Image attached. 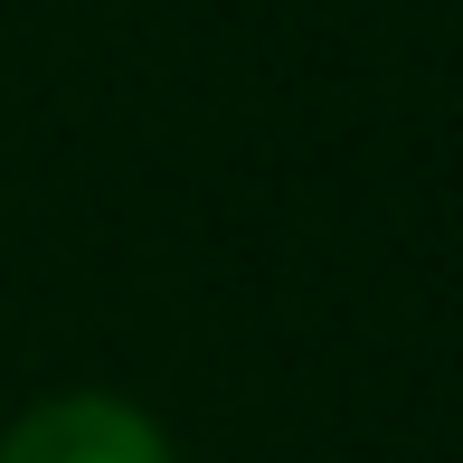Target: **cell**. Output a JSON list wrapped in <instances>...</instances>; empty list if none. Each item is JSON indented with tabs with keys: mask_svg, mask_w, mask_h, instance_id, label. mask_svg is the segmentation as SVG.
Wrapping results in <instances>:
<instances>
[{
	"mask_svg": "<svg viewBox=\"0 0 463 463\" xmlns=\"http://www.w3.org/2000/svg\"><path fill=\"white\" fill-rule=\"evenodd\" d=\"M0 463H171V454H161V435L142 426L133 407H114V397H57L29 426L0 435Z\"/></svg>",
	"mask_w": 463,
	"mask_h": 463,
	"instance_id": "1",
	"label": "cell"
}]
</instances>
